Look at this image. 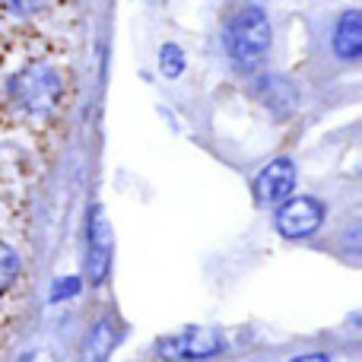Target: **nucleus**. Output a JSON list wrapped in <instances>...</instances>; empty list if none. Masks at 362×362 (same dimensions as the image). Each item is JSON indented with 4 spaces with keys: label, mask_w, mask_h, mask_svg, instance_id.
<instances>
[{
    "label": "nucleus",
    "mask_w": 362,
    "mask_h": 362,
    "mask_svg": "<svg viewBox=\"0 0 362 362\" xmlns=\"http://www.w3.org/2000/svg\"><path fill=\"white\" fill-rule=\"evenodd\" d=\"M257 95H261L264 105H267L274 115H280V118L293 115L296 105H299L296 86L289 80H283V76H264V80L257 83Z\"/></svg>",
    "instance_id": "nucleus-8"
},
{
    "label": "nucleus",
    "mask_w": 362,
    "mask_h": 362,
    "mask_svg": "<svg viewBox=\"0 0 362 362\" xmlns=\"http://www.w3.org/2000/svg\"><path fill=\"white\" fill-rule=\"evenodd\" d=\"M289 362H331L325 356V353H305V356H296V359H289Z\"/></svg>",
    "instance_id": "nucleus-13"
},
{
    "label": "nucleus",
    "mask_w": 362,
    "mask_h": 362,
    "mask_svg": "<svg viewBox=\"0 0 362 362\" xmlns=\"http://www.w3.org/2000/svg\"><path fill=\"white\" fill-rule=\"evenodd\" d=\"M296 191V163L289 156L270 159L255 178V200L261 206H280Z\"/></svg>",
    "instance_id": "nucleus-5"
},
{
    "label": "nucleus",
    "mask_w": 362,
    "mask_h": 362,
    "mask_svg": "<svg viewBox=\"0 0 362 362\" xmlns=\"http://www.w3.org/2000/svg\"><path fill=\"white\" fill-rule=\"evenodd\" d=\"M10 89H13V99L29 115L48 118L64 95V80L51 64H32V67L19 70V74L13 76Z\"/></svg>",
    "instance_id": "nucleus-2"
},
{
    "label": "nucleus",
    "mask_w": 362,
    "mask_h": 362,
    "mask_svg": "<svg viewBox=\"0 0 362 362\" xmlns=\"http://www.w3.org/2000/svg\"><path fill=\"white\" fill-rule=\"evenodd\" d=\"M115 344H118V331H115V325L108 318H102L86 344V362H108Z\"/></svg>",
    "instance_id": "nucleus-9"
},
{
    "label": "nucleus",
    "mask_w": 362,
    "mask_h": 362,
    "mask_svg": "<svg viewBox=\"0 0 362 362\" xmlns=\"http://www.w3.org/2000/svg\"><path fill=\"white\" fill-rule=\"evenodd\" d=\"M226 350V337L216 327H181L175 334H165L156 340V356L163 362H200L219 356Z\"/></svg>",
    "instance_id": "nucleus-3"
},
{
    "label": "nucleus",
    "mask_w": 362,
    "mask_h": 362,
    "mask_svg": "<svg viewBox=\"0 0 362 362\" xmlns=\"http://www.w3.org/2000/svg\"><path fill=\"white\" fill-rule=\"evenodd\" d=\"M19 276V255L13 245L0 242V293H6V289L16 283Z\"/></svg>",
    "instance_id": "nucleus-10"
},
{
    "label": "nucleus",
    "mask_w": 362,
    "mask_h": 362,
    "mask_svg": "<svg viewBox=\"0 0 362 362\" xmlns=\"http://www.w3.org/2000/svg\"><path fill=\"white\" fill-rule=\"evenodd\" d=\"M325 223V206L315 197H289L286 204L276 206V232L283 238H308Z\"/></svg>",
    "instance_id": "nucleus-4"
},
{
    "label": "nucleus",
    "mask_w": 362,
    "mask_h": 362,
    "mask_svg": "<svg viewBox=\"0 0 362 362\" xmlns=\"http://www.w3.org/2000/svg\"><path fill=\"white\" fill-rule=\"evenodd\" d=\"M86 270H89V283H102L108 276L112 267V226L108 216L99 204L89 213V226H86Z\"/></svg>",
    "instance_id": "nucleus-6"
},
{
    "label": "nucleus",
    "mask_w": 362,
    "mask_h": 362,
    "mask_svg": "<svg viewBox=\"0 0 362 362\" xmlns=\"http://www.w3.org/2000/svg\"><path fill=\"white\" fill-rule=\"evenodd\" d=\"M331 48L340 61H356L362 54V13L346 10L331 32Z\"/></svg>",
    "instance_id": "nucleus-7"
},
{
    "label": "nucleus",
    "mask_w": 362,
    "mask_h": 362,
    "mask_svg": "<svg viewBox=\"0 0 362 362\" xmlns=\"http://www.w3.org/2000/svg\"><path fill=\"white\" fill-rule=\"evenodd\" d=\"M270 38H274V32H270L267 13L261 6H242L223 25L226 57L232 61V67L245 70V74L264 64V57L270 51Z\"/></svg>",
    "instance_id": "nucleus-1"
},
{
    "label": "nucleus",
    "mask_w": 362,
    "mask_h": 362,
    "mask_svg": "<svg viewBox=\"0 0 362 362\" xmlns=\"http://www.w3.org/2000/svg\"><path fill=\"white\" fill-rule=\"evenodd\" d=\"M76 289H80V276H61V280H54V286H51V302L70 299V296H76Z\"/></svg>",
    "instance_id": "nucleus-12"
},
{
    "label": "nucleus",
    "mask_w": 362,
    "mask_h": 362,
    "mask_svg": "<svg viewBox=\"0 0 362 362\" xmlns=\"http://www.w3.org/2000/svg\"><path fill=\"white\" fill-rule=\"evenodd\" d=\"M159 67H163L165 76H178L181 70H185V51L172 42L163 45V51H159Z\"/></svg>",
    "instance_id": "nucleus-11"
}]
</instances>
